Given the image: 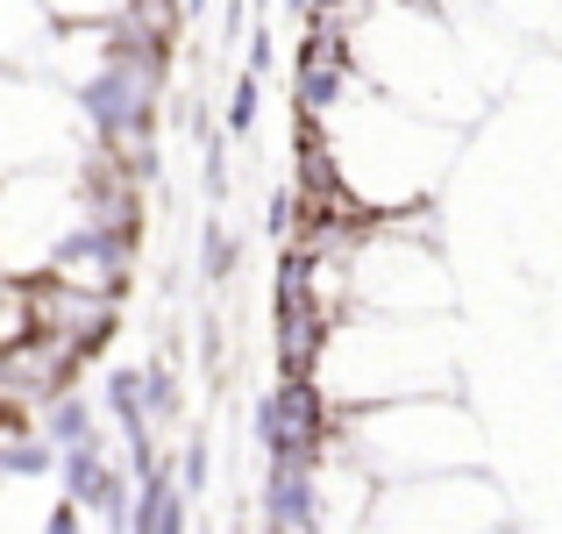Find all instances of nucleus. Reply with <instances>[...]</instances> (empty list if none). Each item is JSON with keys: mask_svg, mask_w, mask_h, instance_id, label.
<instances>
[]
</instances>
